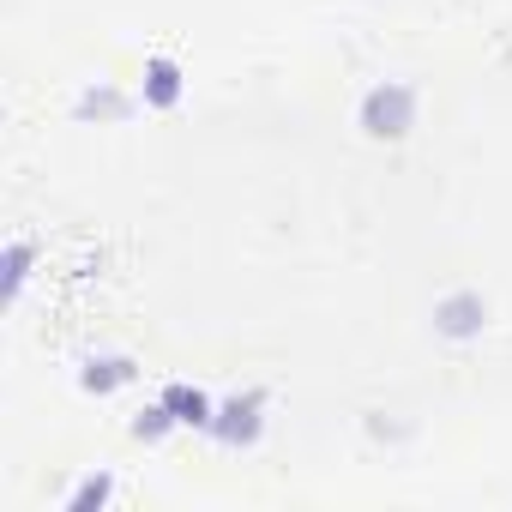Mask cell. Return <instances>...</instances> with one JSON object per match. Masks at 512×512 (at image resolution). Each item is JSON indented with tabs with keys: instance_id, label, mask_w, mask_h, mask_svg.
I'll return each mask as SVG.
<instances>
[{
	"instance_id": "8",
	"label": "cell",
	"mask_w": 512,
	"mask_h": 512,
	"mask_svg": "<svg viewBox=\"0 0 512 512\" xmlns=\"http://www.w3.org/2000/svg\"><path fill=\"white\" fill-rule=\"evenodd\" d=\"M169 428H181V422L169 416V404H163V398H157L151 410H139V416H133V440H163Z\"/></svg>"
},
{
	"instance_id": "1",
	"label": "cell",
	"mask_w": 512,
	"mask_h": 512,
	"mask_svg": "<svg viewBox=\"0 0 512 512\" xmlns=\"http://www.w3.org/2000/svg\"><path fill=\"white\" fill-rule=\"evenodd\" d=\"M416 109H422V91L404 85V79H386V85H374V91L362 97L356 121H362L368 139H404V133L416 127Z\"/></svg>"
},
{
	"instance_id": "7",
	"label": "cell",
	"mask_w": 512,
	"mask_h": 512,
	"mask_svg": "<svg viewBox=\"0 0 512 512\" xmlns=\"http://www.w3.org/2000/svg\"><path fill=\"white\" fill-rule=\"evenodd\" d=\"M31 260H37V247L31 241H7V284H0V296L19 302L25 284H31Z\"/></svg>"
},
{
	"instance_id": "5",
	"label": "cell",
	"mask_w": 512,
	"mask_h": 512,
	"mask_svg": "<svg viewBox=\"0 0 512 512\" xmlns=\"http://www.w3.org/2000/svg\"><path fill=\"white\" fill-rule=\"evenodd\" d=\"M163 404L181 428H211V416H217V398L205 386H163Z\"/></svg>"
},
{
	"instance_id": "2",
	"label": "cell",
	"mask_w": 512,
	"mask_h": 512,
	"mask_svg": "<svg viewBox=\"0 0 512 512\" xmlns=\"http://www.w3.org/2000/svg\"><path fill=\"white\" fill-rule=\"evenodd\" d=\"M482 326H488V302H482L476 290H452V296H440V308H434V332H440V338L470 344V338H482Z\"/></svg>"
},
{
	"instance_id": "6",
	"label": "cell",
	"mask_w": 512,
	"mask_h": 512,
	"mask_svg": "<svg viewBox=\"0 0 512 512\" xmlns=\"http://www.w3.org/2000/svg\"><path fill=\"white\" fill-rule=\"evenodd\" d=\"M127 380H133V362H127V356H91V362H85V374H79V386H85V392H97V398H103V392H115V386H127Z\"/></svg>"
},
{
	"instance_id": "3",
	"label": "cell",
	"mask_w": 512,
	"mask_h": 512,
	"mask_svg": "<svg viewBox=\"0 0 512 512\" xmlns=\"http://www.w3.org/2000/svg\"><path fill=\"white\" fill-rule=\"evenodd\" d=\"M266 398L260 392H247V398H229V404H217V416H211V428L205 434H217L223 446H253L260 440V428H266Z\"/></svg>"
},
{
	"instance_id": "9",
	"label": "cell",
	"mask_w": 512,
	"mask_h": 512,
	"mask_svg": "<svg viewBox=\"0 0 512 512\" xmlns=\"http://www.w3.org/2000/svg\"><path fill=\"white\" fill-rule=\"evenodd\" d=\"M109 494H115V482H109V476H85V482L67 494V506H73V512H85V506H103Z\"/></svg>"
},
{
	"instance_id": "4",
	"label": "cell",
	"mask_w": 512,
	"mask_h": 512,
	"mask_svg": "<svg viewBox=\"0 0 512 512\" xmlns=\"http://www.w3.org/2000/svg\"><path fill=\"white\" fill-rule=\"evenodd\" d=\"M181 67L169 61V55H151L145 61V85H139V97H145V109H175L181 103Z\"/></svg>"
}]
</instances>
